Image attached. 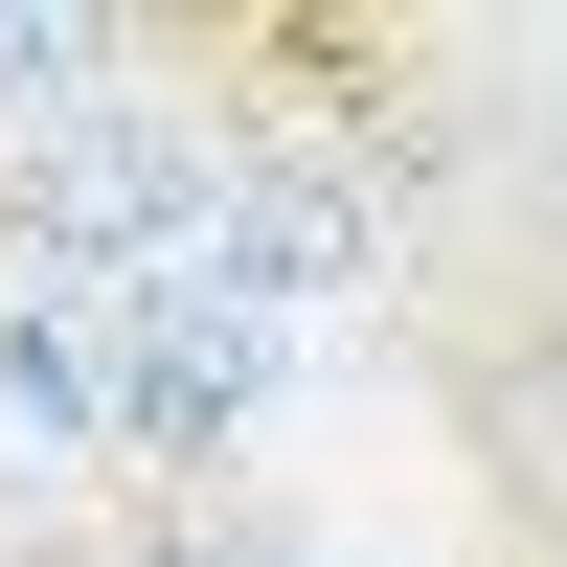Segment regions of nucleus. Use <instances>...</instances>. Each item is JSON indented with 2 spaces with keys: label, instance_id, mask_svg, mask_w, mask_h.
<instances>
[{
  "label": "nucleus",
  "instance_id": "nucleus-2",
  "mask_svg": "<svg viewBox=\"0 0 567 567\" xmlns=\"http://www.w3.org/2000/svg\"><path fill=\"white\" fill-rule=\"evenodd\" d=\"M363 272H386V205H363L341 159H227V205H205V296L227 318L296 341V318H341Z\"/></svg>",
  "mask_w": 567,
  "mask_h": 567
},
{
  "label": "nucleus",
  "instance_id": "nucleus-4",
  "mask_svg": "<svg viewBox=\"0 0 567 567\" xmlns=\"http://www.w3.org/2000/svg\"><path fill=\"white\" fill-rule=\"evenodd\" d=\"M159 567H296V545H272V523H182Z\"/></svg>",
  "mask_w": 567,
  "mask_h": 567
},
{
  "label": "nucleus",
  "instance_id": "nucleus-3",
  "mask_svg": "<svg viewBox=\"0 0 567 567\" xmlns=\"http://www.w3.org/2000/svg\"><path fill=\"white\" fill-rule=\"evenodd\" d=\"M0 432H45V454H114V318L91 296H0Z\"/></svg>",
  "mask_w": 567,
  "mask_h": 567
},
{
  "label": "nucleus",
  "instance_id": "nucleus-1",
  "mask_svg": "<svg viewBox=\"0 0 567 567\" xmlns=\"http://www.w3.org/2000/svg\"><path fill=\"white\" fill-rule=\"evenodd\" d=\"M205 205H227V159L159 114V91H114V114H69V136H23V159H0V250H23L45 296L205 272Z\"/></svg>",
  "mask_w": 567,
  "mask_h": 567
}]
</instances>
